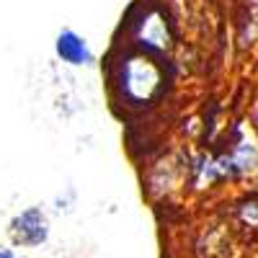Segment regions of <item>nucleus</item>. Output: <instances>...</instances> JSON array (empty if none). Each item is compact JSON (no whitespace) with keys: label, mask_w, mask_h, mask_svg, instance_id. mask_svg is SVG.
Listing matches in <instances>:
<instances>
[{"label":"nucleus","mask_w":258,"mask_h":258,"mask_svg":"<svg viewBox=\"0 0 258 258\" xmlns=\"http://www.w3.org/2000/svg\"><path fill=\"white\" fill-rule=\"evenodd\" d=\"M54 54L64 64H70V68H91V64L96 62V54H93L91 44L75 29H62L54 36Z\"/></svg>","instance_id":"f03ea898"},{"label":"nucleus","mask_w":258,"mask_h":258,"mask_svg":"<svg viewBox=\"0 0 258 258\" xmlns=\"http://www.w3.org/2000/svg\"><path fill=\"white\" fill-rule=\"evenodd\" d=\"M253 8H255V13H258V0H253Z\"/></svg>","instance_id":"423d86ee"},{"label":"nucleus","mask_w":258,"mask_h":258,"mask_svg":"<svg viewBox=\"0 0 258 258\" xmlns=\"http://www.w3.org/2000/svg\"><path fill=\"white\" fill-rule=\"evenodd\" d=\"M240 214H243V220H245L248 225H255V227H258V204L248 202L245 207H240Z\"/></svg>","instance_id":"7ed1b4c3"},{"label":"nucleus","mask_w":258,"mask_h":258,"mask_svg":"<svg viewBox=\"0 0 258 258\" xmlns=\"http://www.w3.org/2000/svg\"><path fill=\"white\" fill-rule=\"evenodd\" d=\"M253 124H255V129H258V106H255V111H253Z\"/></svg>","instance_id":"39448f33"},{"label":"nucleus","mask_w":258,"mask_h":258,"mask_svg":"<svg viewBox=\"0 0 258 258\" xmlns=\"http://www.w3.org/2000/svg\"><path fill=\"white\" fill-rule=\"evenodd\" d=\"M11 243L18 248H39L49 238V220L41 207H26L8 225Z\"/></svg>","instance_id":"f257e3e1"},{"label":"nucleus","mask_w":258,"mask_h":258,"mask_svg":"<svg viewBox=\"0 0 258 258\" xmlns=\"http://www.w3.org/2000/svg\"><path fill=\"white\" fill-rule=\"evenodd\" d=\"M0 258H21L13 248H0Z\"/></svg>","instance_id":"20e7f679"}]
</instances>
